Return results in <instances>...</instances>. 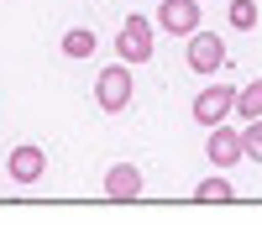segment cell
<instances>
[{
    "label": "cell",
    "mask_w": 262,
    "mask_h": 241,
    "mask_svg": "<svg viewBox=\"0 0 262 241\" xmlns=\"http://www.w3.org/2000/svg\"><path fill=\"white\" fill-rule=\"evenodd\" d=\"M131 63H111V69H100V79H95V105L105 116H121L126 105H131Z\"/></svg>",
    "instance_id": "6da1fadb"
},
{
    "label": "cell",
    "mask_w": 262,
    "mask_h": 241,
    "mask_svg": "<svg viewBox=\"0 0 262 241\" xmlns=\"http://www.w3.org/2000/svg\"><path fill=\"white\" fill-rule=\"evenodd\" d=\"M152 16H126L121 21V37H116V53H121V63H131V69H137V63H147L152 58V48H158V42H152Z\"/></svg>",
    "instance_id": "7a4b0ae2"
},
{
    "label": "cell",
    "mask_w": 262,
    "mask_h": 241,
    "mask_svg": "<svg viewBox=\"0 0 262 241\" xmlns=\"http://www.w3.org/2000/svg\"><path fill=\"white\" fill-rule=\"evenodd\" d=\"M231 105H236V90H231V84H205V90L194 95L189 116L200 121V126H221V121L231 116Z\"/></svg>",
    "instance_id": "3957f363"
},
{
    "label": "cell",
    "mask_w": 262,
    "mask_h": 241,
    "mask_svg": "<svg viewBox=\"0 0 262 241\" xmlns=\"http://www.w3.org/2000/svg\"><path fill=\"white\" fill-rule=\"evenodd\" d=\"M189 69L194 74H221L226 69V42L215 32H205V27H194L189 32Z\"/></svg>",
    "instance_id": "277c9868"
},
{
    "label": "cell",
    "mask_w": 262,
    "mask_h": 241,
    "mask_svg": "<svg viewBox=\"0 0 262 241\" xmlns=\"http://www.w3.org/2000/svg\"><path fill=\"white\" fill-rule=\"evenodd\" d=\"M152 27H163V32H173V37H189L194 27H200V0H158Z\"/></svg>",
    "instance_id": "5b68a950"
},
{
    "label": "cell",
    "mask_w": 262,
    "mask_h": 241,
    "mask_svg": "<svg viewBox=\"0 0 262 241\" xmlns=\"http://www.w3.org/2000/svg\"><path fill=\"white\" fill-rule=\"evenodd\" d=\"M205 158L215 163V168H236L242 163V137H236V126H210V142H205Z\"/></svg>",
    "instance_id": "8992f818"
},
{
    "label": "cell",
    "mask_w": 262,
    "mask_h": 241,
    "mask_svg": "<svg viewBox=\"0 0 262 241\" xmlns=\"http://www.w3.org/2000/svg\"><path fill=\"white\" fill-rule=\"evenodd\" d=\"M137 194H142V168H131V163H111L105 168V200L126 205V200H137Z\"/></svg>",
    "instance_id": "52a82bcc"
},
{
    "label": "cell",
    "mask_w": 262,
    "mask_h": 241,
    "mask_svg": "<svg viewBox=\"0 0 262 241\" xmlns=\"http://www.w3.org/2000/svg\"><path fill=\"white\" fill-rule=\"evenodd\" d=\"M42 168H48V152L32 147V142H21L11 158H6V173H11L16 184H37V179H42Z\"/></svg>",
    "instance_id": "ba28073f"
},
{
    "label": "cell",
    "mask_w": 262,
    "mask_h": 241,
    "mask_svg": "<svg viewBox=\"0 0 262 241\" xmlns=\"http://www.w3.org/2000/svg\"><path fill=\"white\" fill-rule=\"evenodd\" d=\"M194 200H200V205H231V200H236V189H231V179L210 173V179L194 184Z\"/></svg>",
    "instance_id": "9c48e42d"
},
{
    "label": "cell",
    "mask_w": 262,
    "mask_h": 241,
    "mask_svg": "<svg viewBox=\"0 0 262 241\" xmlns=\"http://www.w3.org/2000/svg\"><path fill=\"white\" fill-rule=\"evenodd\" d=\"M95 48H100L95 27H69V32H63V53H69V58H90Z\"/></svg>",
    "instance_id": "30bf717a"
},
{
    "label": "cell",
    "mask_w": 262,
    "mask_h": 241,
    "mask_svg": "<svg viewBox=\"0 0 262 241\" xmlns=\"http://www.w3.org/2000/svg\"><path fill=\"white\" fill-rule=\"evenodd\" d=\"M231 111L242 116V121L262 116V79H257V84H242V90H236V105H231Z\"/></svg>",
    "instance_id": "8fae6325"
},
{
    "label": "cell",
    "mask_w": 262,
    "mask_h": 241,
    "mask_svg": "<svg viewBox=\"0 0 262 241\" xmlns=\"http://www.w3.org/2000/svg\"><path fill=\"white\" fill-rule=\"evenodd\" d=\"M226 21H231L236 32H252V27H257V0H231V6H226Z\"/></svg>",
    "instance_id": "7c38bea8"
},
{
    "label": "cell",
    "mask_w": 262,
    "mask_h": 241,
    "mask_svg": "<svg viewBox=\"0 0 262 241\" xmlns=\"http://www.w3.org/2000/svg\"><path fill=\"white\" fill-rule=\"evenodd\" d=\"M236 137H242V158H257V163H262V116H252Z\"/></svg>",
    "instance_id": "4fadbf2b"
}]
</instances>
